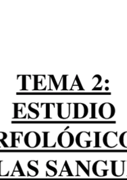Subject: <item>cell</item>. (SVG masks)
I'll return each instance as SVG.
<instances>
[{
    "label": "cell",
    "instance_id": "1",
    "mask_svg": "<svg viewBox=\"0 0 127 180\" xmlns=\"http://www.w3.org/2000/svg\"><path fill=\"white\" fill-rule=\"evenodd\" d=\"M93 174L97 177L103 178L107 176L110 169L108 167V161L98 160L93 163L91 168Z\"/></svg>",
    "mask_w": 127,
    "mask_h": 180
},
{
    "label": "cell",
    "instance_id": "20",
    "mask_svg": "<svg viewBox=\"0 0 127 180\" xmlns=\"http://www.w3.org/2000/svg\"><path fill=\"white\" fill-rule=\"evenodd\" d=\"M65 174H66V176H74L73 174V172L72 169L70 166L69 163L67 161H65L63 163V165L62 166V168L61 171H60V174L58 175L59 176H64Z\"/></svg>",
    "mask_w": 127,
    "mask_h": 180
},
{
    "label": "cell",
    "instance_id": "4",
    "mask_svg": "<svg viewBox=\"0 0 127 180\" xmlns=\"http://www.w3.org/2000/svg\"><path fill=\"white\" fill-rule=\"evenodd\" d=\"M74 142V136L69 131H63L57 137V143L60 147L63 148H70Z\"/></svg>",
    "mask_w": 127,
    "mask_h": 180
},
{
    "label": "cell",
    "instance_id": "16",
    "mask_svg": "<svg viewBox=\"0 0 127 180\" xmlns=\"http://www.w3.org/2000/svg\"><path fill=\"white\" fill-rule=\"evenodd\" d=\"M11 134V148H18L21 144L22 139L24 136L22 132H10Z\"/></svg>",
    "mask_w": 127,
    "mask_h": 180
},
{
    "label": "cell",
    "instance_id": "11",
    "mask_svg": "<svg viewBox=\"0 0 127 180\" xmlns=\"http://www.w3.org/2000/svg\"><path fill=\"white\" fill-rule=\"evenodd\" d=\"M43 134V146L42 148H54L57 146V138L55 136L52 134L51 132L45 131L42 132Z\"/></svg>",
    "mask_w": 127,
    "mask_h": 180
},
{
    "label": "cell",
    "instance_id": "2",
    "mask_svg": "<svg viewBox=\"0 0 127 180\" xmlns=\"http://www.w3.org/2000/svg\"><path fill=\"white\" fill-rule=\"evenodd\" d=\"M91 132L81 131L79 132L75 137V143L81 148H88L91 147L93 143Z\"/></svg>",
    "mask_w": 127,
    "mask_h": 180
},
{
    "label": "cell",
    "instance_id": "12",
    "mask_svg": "<svg viewBox=\"0 0 127 180\" xmlns=\"http://www.w3.org/2000/svg\"><path fill=\"white\" fill-rule=\"evenodd\" d=\"M14 118H27L28 107L24 103H14Z\"/></svg>",
    "mask_w": 127,
    "mask_h": 180
},
{
    "label": "cell",
    "instance_id": "28",
    "mask_svg": "<svg viewBox=\"0 0 127 180\" xmlns=\"http://www.w3.org/2000/svg\"><path fill=\"white\" fill-rule=\"evenodd\" d=\"M92 80H95L96 82L95 85H94L93 88L92 89V91H97L98 86L100 84V83H101L102 80V76L100 75H95L93 76Z\"/></svg>",
    "mask_w": 127,
    "mask_h": 180
},
{
    "label": "cell",
    "instance_id": "30",
    "mask_svg": "<svg viewBox=\"0 0 127 180\" xmlns=\"http://www.w3.org/2000/svg\"><path fill=\"white\" fill-rule=\"evenodd\" d=\"M4 161H0V176H8L7 174L4 172V169H5L4 167Z\"/></svg>",
    "mask_w": 127,
    "mask_h": 180
},
{
    "label": "cell",
    "instance_id": "5",
    "mask_svg": "<svg viewBox=\"0 0 127 180\" xmlns=\"http://www.w3.org/2000/svg\"><path fill=\"white\" fill-rule=\"evenodd\" d=\"M98 111L100 117L105 120L111 119L116 114L115 106L109 102H103L100 105Z\"/></svg>",
    "mask_w": 127,
    "mask_h": 180
},
{
    "label": "cell",
    "instance_id": "29",
    "mask_svg": "<svg viewBox=\"0 0 127 180\" xmlns=\"http://www.w3.org/2000/svg\"><path fill=\"white\" fill-rule=\"evenodd\" d=\"M67 78H68L67 75H62V77L61 79V80L62 81L63 83L62 90H64V91L67 90Z\"/></svg>",
    "mask_w": 127,
    "mask_h": 180
},
{
    "label": "cell",
    "instance_id": "18",
    "mask_svg": "<svg viewBox=\"0 0 127 180\" xmlns=\"http://www.w3.org/2000/svg\"><path fill=\"white\" fill-rule=\"evenodd\" d=\"M43 80H45V76L35 75L33 76V89L35 91L43 90Z\"/></svg>",
    "mask_w": 127,
    "mask_h": 180
},
{
    "label": "cell",
    "instance_id": "22",
    "mask_svg": "<svg viewBox=\"0 0 127 180\" xmlns=\"http://www.w3.org/2000/svg\"><path fill=\"white\" fill-rule=\"evenodd\" d=\"M31 80V75L22 76V89L21 90H27L29 85V82Z\"/></svg>",
    "mask_w": 127,
    "mask_h": 180
},
{
    "label": "cell",
    "instance_id": "26",
    "mask_svg": "<svg viewBox=\"0 0 127 180\" xmlns=\"http://www.w3.org/2000/svg\"><path fill=\"white\" fill-rule=\"evenodd\" d=\"M73 87H77L79 90H81V91H84V89L83 88V86L82 83L81 82V80L79 78V76L78 75H75V77L74 78V80H73V84L72 85V87L70 89V90L73 89Z\"/></svg>",
    "mask_w": 127,
    "mask_h": 180
},
{
    "label": "cell",
    "instance_id": "25",
    "mask_svg": "<svg viewBox=\"0 0 127 180\" xmlns=\"http://www.w3.org/2000/svg\"><path fill=\"white\" fill-rule=\"evenodd\" d=\"M8 135L5 132H0V148H8V145L6 143Z\"/></svg>",
    "mask_w": 127,
    "mask_h": 180
},
{
    "label": "cell",
    "instance_id": "8",
    "mask_svg": "<svg viewBox=\"0 0 127 180\" xmlns=\"http://www.w3.org/2000/svg\"><path fill=\"white\" fill-rule=\"evenodd\" d=\"M89 114V108L87 105L82 102L73 104V119H83Z\"/></svg>",
    "mask_w": 127,
    "mask_h": 180
},
{
    "label": "cell",
    "instance_id": "7",
    "mask_svg": "<svg viewBox=\"0 0 127 180\" xmlns=\"http://www.w3.org/2000/svg\"><path fill=\"white\" fill-rule=\"evenodd\" d=\"M91 161H75L76 163V175L75 176H90V170H91Z\"/></svg>",
    "mask_w": 127,
    "mask_h": 180
},
{
    "label": "cell",
    "instance_id": "10",
    "mask_svg": "<svg viewBox=\"0 0 127 180\" xmlns=\"http://www.w3.org/2000/svg\"><path fill=\"white\" fill-rule=\"evenodd\" d=\"M72 103H58L57 104V115L61 120L68 119L71 115Z\"/></svg>",
    "mask_w": 127,
    "mask_h": 180
},
{
    "label": "cell",
    "instance_id": "3",
    "mask_svg": "<svg viewBox=\"0 0 127 180\" xmlns=\"http://www.w3.org/2000/svg\"><path fill=\"white\" fill-rule=\"evenodd\" d=\"M42 141L41 136L36 131H29L26 133L24 137V143L29 148H36L40 145Z\"/></svg>",
    "mask_w": 127,
    "mask_h": 180
},
{
    "label": "cell",
    "instance_id": "27",
    "mask_svg": "<svg viewBox=\"0 0 127 180\" xmlns=\"http://www.w3.org/2000/svg\"><path fill=\"white\" fill-rule=\"evenodd\" d=\"M102 132L99 131H95L93 132L94 133V136H95V145L93 146V148H102L101 145H100V134H101Z\"/></svg>",
    "mask_w": 127,
    "mask_h": 180
},
{
    "label": "cell",
    "instance_id": "14",
    "mask_svg": "<svg viewBox=\"0 0 127 180\" xmlns=\"http://www.w3.org/2000/svg\"><path fill=\"white\" fill-rule=\"evenodd\" d=\"M46 168L47 171H45L46 177L52 178L57 176L58 173V161L54 160H50L46 162Z\"/></svg>",
    "mask_w": 127,
    "mask_h": 180
},
{
    "label": "cell",
    "instance_id": "6",
    "mask_svg": "<svg viewBox=\"0 0 127 180\" xmlns=\"http://www.w3.org/2000/svg\"><path fill=\"white\" fill-rule=\"evenodd\" d=\"M103 144L108 148H114L118 145L119 137L118 132L114 131H108L103 136Z\"/></svg>",
    "mask_w": 127,
    "mask_h": 180
},
{
    "label": "cell",
    "instance_id": "21",
    "mask_svg": "<svg viewBox=\"0 0 127 180\" xmlns=\"http://www.w3.org/2000/svg\"><path fill=\"white\" fill-rule=\"evenodd\" d=\"M49 90H52L53 89H55L56 91H58L59 89V86L60 83H58L57 82L56 77L54 75H49Z\"/></svg>",
    "mask_w": 127,
    "mask_h": 180
},
{
    "label": "cell",
    "instance_id": "15",
    "mask_svg": "<svg viewBox=\"0 0 127 180\" xmlns=\"http://www.w3.org/2000/svg\"><path fill=\"white\" fill-rule=\"evenodd\" d=\"M27 167L29 169L27 171V176L31 178H34L37 176L39 174V161L38 160H31L28 164Z\"/></svg>",
    "mask_w": 127,
    "mask_h": 180
},
{
    "label": "cell",
    "instance_id": "24",
    "mask_svg": "<svg viewBox=\"0 0 127 180\" xmlns=\"http://www.w3.org/2000/svg\"><path fill=\"white\" fill-rule=\"evenodd\" d=\"M119 143L123 148H127V131L122 132L119 137Z\"/></svg>",
    "mask_w": 127,
    "mask_h": 180
},
{
    "label": "cell",
    "instance_id": "17",
    "mask_svg": "<svg viewBox=\"0 0 127 180\" xmlns=\"http://www.w3.org/2000/svg\"><path fill=\"white\" fill-rule=\"evenodd\" d=\"M45 119H52L54 115L55 111H57V107L54 102L45 103Z\"/></svg>",
    "mask_w": 127,
    "mask_h": 180
},
{
    "label": "cell",
    "instance_id": "9",
    "mask_svg": "<svg viewBox=\"0 0 127 180\" xmlns=\"http://www.w3.org/2000/svg\"><path fill=\"white\" fill-rule=\"evenodd\" d=\"M111 171L112 174L117 178L121 177L125 172V161H111Z\"/></svg>",
    "mask_w": 127,
    "mask_h": 180
},
{
    "label": "cell",
    "instance_id": "13",
    "mask_svg": "<svg viewBox=\"0 0 127 180\" xmlns=\"http://www.w3.org/2000/svg\"><path fill=\"white\" fill-rule=\"evenodd\" d=\"M40 104L38 102H33L29 103L28 106L27 118L30 120H36L40 116Z\"/></svg>",
    "mask_w": 127,
    "mask_h": 180
},
{
    "label": "cell",
    "instance_id": "23",
    "mask_svg": "<svg viewBox=\"0 0 127 180\" xmlns=\"http://www.w3.org/2000/svg\"><path fill=\"white\" fill-rule=\"evenodd\" d=\"M91 106V113H90V119H97L98 117L96 116V111H97L98 102H91L89 103Z\"/></svg>",
    "mask_w": 127,
    "mask_h": 180
},
{
    "label": "cell",
    "instance_id": "19",
    "mask_svg": "<svg viewBox=\"0 0 127 180\" xmlns=\"http://www.w3.org/2000/svg\"><path fill=\"white\" fill-rule=\"evenodd\" d=\"M10 176H26L24 170L22 167V165L19 161H17L14 168L12 171V174L10 175Z\"/></svg>",
    "mask_w": 127,
    "mask_h": 180
}]
</instances>
